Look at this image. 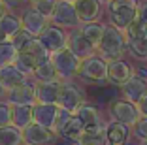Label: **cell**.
Returning <instances> with one entry per match:
<instances>
[{
	"mask_svg": "<svg viewBox=\"0 0 147 145\" xmlns=\"http://www.w3.org/2000/svg\"><path fill=\"white\" fill-rule=\"evenodd\" d=\"M126 49H128V42H126L125 30L117 28V26H113V25H106L104 38H102L100 47H98L100 57L104 60H108V62L121 60Z\"/></svg>",
	"mask_w": 147,
	"mask_h": 145,
	"instance_id": "1",
	"label": "cell"
},
{
	"mask_svg": "<svg viewBox=\"0 0 147 145\" xmlns=\"http://www.w3.org/2000/svg\"><path fill=\"white\" fill-rule=\"evenodd\" d=\"M138 0H108L106 9L109 15V25L126 30L134 19H138Z\"/></svg>",
	"mask_w": 147,
	"mask_h": 145,
	"instance_id": "2",
	"label": "cell"
},
{
	"mask_svg": "<svg viewBox=\"0 0 147 145\" xmlns=\"http://www.w3.org/2000/svg\"><path fill=\"white\" fill-rule=\"evenodd\" d=\"M51 60H53V64H55L57 72H59L61 81H72L74 77L79 76V68H81L83 60H79L78 57L68 49V47H66V49H61V51H57V53H53Z\"/></svg>",
	"mask_w": 147,
	"mask_h": 145,
	"instance_id": "3",
	"label": "cell"
},
{
	"mask_svg": "<svg viewBox=\"0 0 147 145\" xmlns=\"http://www.w3.org/2000/svg\"><path fill=\"white\" fill-rule=\"evenodd\" d=\"M78 77L87 83H96V85L106 83L108 81V60H104L100 55L83 60Z\"/></svg>",
	"mask_w": 147,
	"mask_h": 145,
	"instance_id": "4",
	"label": "cell"
},
{
	"mask_svg": "<svg viewBox=\"0 0 147 145\" xmlns=\"http://www.w3.org/2000/svg\"><path fill=\"white\" fill-rule=\"evenodd\" d=\"M83 104H85V94H83V90L72 81H62L61 90H59L57 106L61 107V109L70 111V113H76Z\"/></svg>",
	"mask_w": 147,
	"mask_h": 145,
	"instance_id": "5",
	"label": "cell"
},
{
	"mask_svg": "<svg viewBox=\"0 0 147 145\" xmlns=\"http://www.w3.org/2000/svg\"><path fill=\"white\" fill-rule=\"evenodd\" d=\"M109 115L115 123H123L126 126H134L140 119H142V113H140L138 106L128 100L121 98V100H113L109 104Z\"/></svg>",
	"mask_w": 147,
	"mask_h": 145,
	"instance_id": "6",
	"label": "cell"
},
{
	"mask_svg": "<svg viewBox=\"0 0 147 145\" xmlns=\"http://www.w3.org/2000/svg\"><path fill=\"white\" fill-rule=\"evenodd\" d=\"M51 25L61 26V28H74V30L81 26L74 2H68V0H59V4H57L55 11H53Z\"/></svg>",
	"mask_w": 147,
	"mask_h": 145,
	"instance_id": "7",
	"label": "cell"
},
{
	"mask_svg": "<svg viewBox=\"0 0 147 145\" xmlns=\"http://www.w3.org/2000/svg\"><path fill=\"white\" fill-rule=\"evenodd\" d=\"M38 38H40V42L45 45V49L53 55V53H57V51H61V49H66V47H68L70 34L64 32V28H61V26L49 25L47 28L38 36Z\"/></svg>",
	"mask_w": 147,
	"mask_h": 145,
	"instance_id": "8",
	"label": "cell"
},
{
	"mask_svg": "<svg viewBox=\"0 0 147 145\" xmlns=\"http://www.w3.org/2000/svg\"><path fill=\"white\" fill-rule=\"evenodd\" d=\"M23 136H25V145H57V141H59L57 132H53L49 128H43L36 123L25 128Z\"/></svg>",
	"mask_w": 147,
	"mask_h": 145,
	"instance_id": "9",
	"label": "cell"
},
{
	"mask_svg": "<svg viewBox=\"0 0 147 145\" xmlns=\"http://www.w3.org/2000/svg\"><path fill=\"white\" fill-rule=\"evenodd\" d=\"M68 49L74 53V55L78 57L79 60H87V59H91V57L96 55V49L94 45H92L89 40L83 36V32L79 28L72 30L70 32V38H68Z\"/></svg>",
	"mask_w": 147,
	"mask_h": 145,
	"instance_id": "10",
	"label": "cell"
},
{
	"mask_svg": "<svg viewBox=\"0 0 147 145\" xmlns=\"http://www.w3.org/2000/svg\"><path fill=\"white\" fill-rule=\"evenodd\" d=\"M34 83L36 81H28V83H25V85H21V87H15V89L8 90L6 102L11 104V106H30V107H34L36 104H38Z\"/></svg>",
	"mask_w": 147,
	"mask_h": 145,
	"instance_id": "11",
	"label": "cell"
},
{
	"mask_svg": "<svg viewBox=\"0 0 147 145\" xmlns=\"http://www.w3.org/2000/svg\"><path fill=\"white\" fill-rule=\"evenodd\" d=\"M121 92H123V96H125V100H128V102L138 106L147 96V79L134 72V76L121 87Z\"/></svg>",
	"mask_w": 147,
	"mask_h": 145,
	"instance_id": "12",
	"label": "cell"
},
{
	"mask_svg": "<svg viewBox=\"0 0 147 145\" xmlns=\"http://www.w3.org/2000/svg\"><path fill=\"white\" fill-rule=\"evenodd\" d=\"M32 113H34L36 124H40L43 128H49V130L55 132L57 119H59V113H61V107L57 104H36Z\"/></svg>",
	"mask_w": 147,
	"mask_h": 145,
	"instance_id": "13",
	"label": "cell"
},
{
	"mask_svg": "<svg viewBox=\"0 0 147 145\" xmlns=\"http://www.w3.org/2000/svg\"><path fill=\"white\" fill-rule=\"evenodd\" d=\"M57 136L79 145V141H81L83 136H85V124L79 121L78 115H70L61 126L57 128Z\"/></svg>",
	"mask_w": 147,
	"mask_h": 145,
	"instance_id": "14",
	"label": "cell"
},
{
	"mask_svg": "<svg viewBox=\"0 0 147 145\" xmlns=\"http://www.w3.org/2000/svg\"><path fill=\"white\" fill-rule=\"evenodd\" d=\"M132 76H134V70H132V66H130L125 59L108 62V81L111 83V85L123 87Z\"/></svg>",
	"mask_w": 147,
	"mask_h": 145,
	"instance_id": "15",
	"label": "cell"
},
{
	"mask_svg": "<svg viewBox=\"0 0 147 145\" xmlns=\"http://www.w3.org/2000/svg\"><path fill=\"white\" fill-rule=\"evenodd\" d=\"M74 6H76V11H78L81 25L94 23L102 13V2L100 0H76Z\"/></svg>",
	"mask_w": 147,
	"mask_h": 145,
	"instance_id": "16",
	"label": "cell"
},
{
	"mask_svg": "<svg viewBox=\"0 0 147 145\" xmlns=\"http://www.w3.org/2000/svg\"><path fill=\"white\" fill-rule=\"evenodd\" d=\"M21 21H23V28L28 30L32 36H36V38H38L43 30L51 25V21H49L47 17H43L40 11H36L34 8H28V9H26V11L23 13Z\"/></svg>",
	"mask_w": 147,
	"mask_h": 145,
	"instance_id": "17",
	"label": "cell"
},
{
	"mask_svg": "<svg viewBox=\"0 0 147 145\" xmlns=\"http://www.w3.org/2000/svg\"><path fill=\"white\" fill-rule=\"evenodd\" d=\"M0 83L4 85L6 90H11L15 87H21L25 83H28V76L23 74L17 66H6V68L0 70Z\"/></svg>",
	"mask_w": 147,
	"mask_h": 145,
	"instance_id": "18",
	"label": "cell"
},
{
	"mask_svg": "<svg viewBox=\"0 0 147 145\" xmlns=\"http://www.w3.org/2000/svg\"><path fill=\"white\" fill-rule=\"evenodd\" d=\"M61 83L62 81H55V83L36 81L34 90H36V100H38V104H57V100H59V90H61Z\"/></svg>",
	"mask_w": 147,
	"mask_h": 145,
	"instance_id": "19",
	"label": "cell"
},
{
	"mask_svg": "<svg viewBox=\"0 0 147 145\" xmlns=\"http://www.w3.org/2000/svg\"><path fill=\"white\" fill-rule=\"evenodd\" d=\"M128 138H130V126L123 123H115V121L106 124V140L111 145H128L126 143Z\"/></svg>",
	"mask_w": 147,
	"mask_h": 145,
	"instance_id": "20",
	"label": "cell"
},
{
	"mask_svg": "<svg viewBox=\"0 0 147 145\" xmlns=\"http://www.w3.org/2000/svg\"><path fill=\"white\" fill-rule=\"evenodd\" d=\"M34 77H36V81H42V83H55V81H61L59 72H57V68H55V64H53L51 57H49V59H45V60H42V62L36 66Z\"/></svg>",
	"mask_w": 147,
	"mask_h": 145,
	"instance_id": "21",
	"label": "cell"
},
{
	"mask_svg": "<svg viewBox=\"0 0 147 145\" xmlns=\"http://www.w3.org/2000/svg\"><path fill=\"white\" fill-rule=\"evenodd\" d=\"M34 107L30 106H13V119H11V124L17 126L19 130H25L28 128L32 123H34Z\"/></svg>",
	"mask_w": 147,
	"mask_h": 145,
	"instance_id": "22",
	"label": "cell"
},
{
	"mask_svg": "<svg viewBox=\"0 0 147 145\" xmlns=\"http://www.w3.org/2000/svg\"><path fill=\"white\" fill-rule=\"evenodd\" d=\"M79 30L83 32V36H85L89 42L92 43V45L98 49L100 47V42H102V38H104V32H106V25L100 21H94V23H87V25H81L79 26Z\"/></svg>",
	"mask_w": 147,
	"mask_h": 145,
	"instance_id": "23",
	"label": "cell"
},
{
	"mask_svg": "<svg viewBox=\"0 0 147 145\" xmlns=\"http://www.w3.org/2000/svg\"><path fill=\"white\" fill-rule=\"evenodd\" d=\"M0 145H25V136L23 130L17 126H2L0 128Z\"/></svg>",
	"mask_w": 147,
	"mask_h": 145,
	"instance_id": "24",
	"label": "cell"
},
{
	"mask_svg": "<svg viewBox=\"0 0 147 145\" xmlns=\"http://www.w3.org/2000/svg\"><path fill=\"white\" fill-rule=\"evenodd\" d=\"M40 64V60L36 59V57H32L30 53H17V59H15V62H13V66H17L19 70H21L23 74H26V76H34V70L36 66Z\"/></svg>",
	"mask_w": 147,
	"mask_h": 145,
	"instance_id": "25",
	"label": "cell"
},
{
	"mask_svg": "<svg viewBox=\"0 0 147 145\" xmlns=\"http://www.w3.org/2000/svg\"><path fill=\"white\" fill-rule=\"evenodd\" d=\"M0 28L4 30V34L8 36V40H9L13 34H17L19 30L23 28V21H21V17H17V15H13L11 11H8L4 17L0 19Z\"/></svg>",
	"mask_w": 147,
	"mask_h": 145,
	"instance_id": "26",
	"label": "cell"
},
{
	"mask_svg": "<svg viewBox=\"0 0 147 145\" xmlns=\"http://www.w3.org/2000/svg\"><path fill=\"white\" fill-rule=\"evenodd\" d=\"M17 53L19 51L13 47V43L9 40L6 43H0V70L6 68V66H11L17 59Z\"/></svg>",
	"mask_w": 147,
	"mask_h": 145,
	"instance_id": "27",
	"label": "cell"
},
{
	"mask_svg": "<svg viewBox=\"0 0 147 145\" xmlns=\"http://www.w3.org/2000/svg\"><path fill=\"white\" fill-rule=\"evenodd\" d=\"M125 36H126V42H132V40H138V38H145L147 36V25L140 17L134 19L128 25V28L125 30Z\"/></svg>",
	"mask_w": 147,
	"mask_h": 145,
	"instance_id": "28",
	"label": "cell"
},
{
	"mask_svg": "<svg viewBox=\"0 0 147 145\" xmlns=\"http://www.w3.org/2000/svg\"><path fill=\"white\" fill-rule=\"evenodd\" d=\"M23 51H25V53H30V55H32V57H36V59H38L40 62L51 57V53H49L47 49H45V45H43V43L40 42V38H34L30 43H28V45L25 47V49H23ZM19 53H21V51H19Z\"/></svg>",
	"mask_w": 147,
	"mask_h": 145,
	"instance_id": "29",
	"label": "cell"
},
{
	"mask_svg": "<svg viewBox=\"0 0 147 145\" xmlns=\"http://www.w3.org/2000/svg\"><path fill=\"white\" fill-rule=\"evenodd\" d=\"M128 53L138 60H147V36L128 42Z\"/></svg>",
	"mask_w": 147,
	"mask_h": 145,
	"instance_id": "30",
	"label": "cell"
},
{
	"mask_svg": "<svg viewBox=\"0 0 147 145\" xmlns=\"http://www.w3.org/2000/svg\"><path fill=\"white\" fill-rule=\"evenodd\" d=\"M34 38H36V36H32L30 32H28V30L21 28V30L17 32V34H13L11 38H9V42L13 43V47H15L17 51H23V49H25V47L28 45V43H30Z\"/></svg>",
	"mask_w": 147,
	"mask_h": 145,
	"instance_id": "31",
	"label": "cell"
},
{
	"mask_svg": "<svg viewBox=\"0 0 147 145\" xmlns=\"http://www.w3.org/2000/svg\"><path fill=\"white\" fill-rule=\"evenodd\" d=\"M57 4H59V0H36L34 4H32V8H34L36 11H40L43 17H47L49 21H51Z\"/></svg>",
	"mask_w": 147,
	"mask_h": 145,
	"instance_id": "32",
	"label": "cell"
},
{
	"mask_svg": "<svg viewBox=\"0 0 147 145\" xmlns=\"http://www.w3.org/2000/svg\"><path fill=\"white\" fill-rule=\"evenodd\" d=\"M13 119V106L8 104L6 100H0V128L9 126Z\"/></svg>",
	"mask_w": 147,
	"mask_h": 145,
	"instance_id": "33",
	"label": "cell"
},
{
	"mask_svg": "<svg viewBox=\"0 0 147 145\" xmlns=\"http://www.w3.org/2000/svg\"><path fill=\"white\" fill-rule=\"evenodd\" d=\"M132 134H134L138 140H142V143L147 141V117H142V119L132 126Z\"/></svg>",
	"mask_w": 147,
	"mask_h": 145,
	"instance_id": "34",
	"label": "cell"
},
{
	"mask_svg": "<svg viewBox=\"0 0 147 145\" xmlns=\"http://www.w3.org/2000/svg\"><path fill=\"white\" fill-rule=\"evenodd\" d=\"M138 17H140V19H142V21L147 25V0H145V2H140V8H138Z\"/></svg>",
	"mask_w": 147,
	"mask_h": 145,
	"instance_id": "35",
	"label": "cell"
},
{
	"mask_svg": "<svg viewBox=\"0 0 147 145\" xmlns=\"http://www.w3.org/2000/svg\"><path fill=\"white\" fill-rule=\"evenodd\" d=\"M0 2H2V4H4L6 8H8V11H11L13 8H17L19 4H23L25 0H0Z\"/></svg>",
	"mask_w": 147,
	"mask_h": 145,
	"instance_id": "36",
	"label": "cell"
},
{
	"mask_svg": "<svg viewBox=\"0 0 147 145\" xmlns=\"http://www.w3.org/2000/svg\"><path fill=\"white\" fill-rule=\"evenodd\" d=\"M138 109H140V113H142V117H147V96L138 104Z\"/></svg>",
	"mask_w": 147,
	"mask_h": 145,
	"instance_id": "37",
	"label": "cell"
},
{
	"mask_svg": "<svg viewBox=\"0 0 147 145\" xmlns=\"http://www.w3.org/2000/svg\"><path fill=\"white\" fill-rule=\"evenodd\" d=\"M6 13H8V8H6V6H4V4H2V2H0V19L4 17Z\"/></svg>",
	"mask_w": 147,
	"mask_h": 145,
	"instance_id": "38",
	"label": "cell"
},
{
	"mask_svg": "<svg viewBox=\"0 0 147 145\" xmlns=\"http://www.w3.org/2000/svg\"><path fill=\"white\" fill-rule=\"evenodd\" d=\"M6 42H8V36L4 34V30L0 28V43H6Z\"/></svg>",
	"mask_w": 147,
	"mask_h": 145,
	"instance_id": "39",
	"label": "cell"
},
{
	"mask_svg": "<svg viewBox=\"0 0 147 145\" xmlns=\"http://www.w3.org/2000/svg\"><path fill=\"white\" fill-rule=\"evenodd\" d=\"M6 94H8V90H6V89H4V85L0 83V98H2V96H6Z\"/></svg>",
	"mask_w": 147,
	"mask_h": 145,
	"instance_id": "40",
	"label": "cell"
},
{
	"mask_svg": "<svg viewBox=\"0 0 147 145\" xmlns=\"http://www.w3.org/2000/svg\"><path fill=\"white\" fill-rule=\"evenodd\" d=\"M26 2H30V4H34V2H36V0H26Z\"/></svg>",
	"mask_w": 147,
	"mask_h": 145,
	"instance_id": "41",
	"label": "cell"
},
{
	"mask_svg": "<svg viewBox=\"0 0 147 145\" xmlns=\"http://www.w3.org/2000/svg\"><path fill=\"white\" fill-rule=\"evenodd\" d=\"M142 145H147V141H143V143H142Z\"/></svg>",
	"mask_w": 147,
	"mask_h": 145,
	"instance_id": "42",
	"label": "cell"
},
{
	"mask_svg": "<svg viewBox=\"0 0 147 145\" xmlns=\"http://www.w3.org/2000/svg\"><path fill=\"white\" fill-rule=\"evenodd\" d=\"M100 2H108V0H100Z\"/></svg>",
	"mask_w": 147,
	"mask_h": 145,
	"instance_id": "43",
	"label": "cell"
},
{
	"mask_svg": "<svg viewBox=\"0 0 147 145\" xmlns=\"http://www.w3.org/2000/svg\"><path fill=\"white\" fill-rule=\"evenodd\" d=\"M68 2H76V0H68Z\"/></svg>",
	"mask_w": 147,
	"mask_h": 145,
	"instance_id": "44",
	"label": "cell"
}]
</instances>
